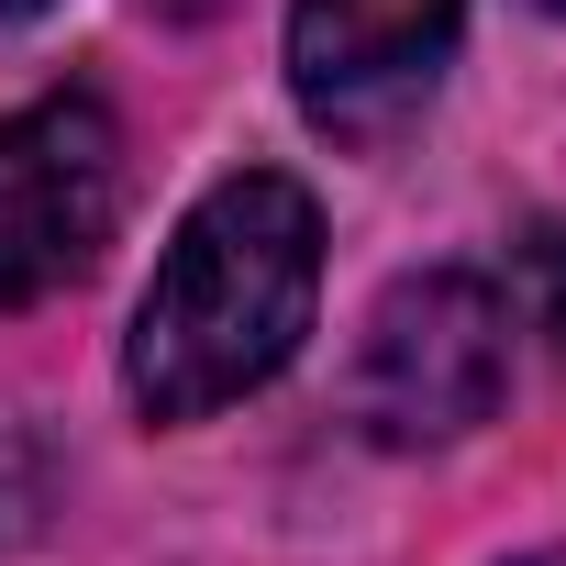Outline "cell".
I'll return each mask as SVG.
<instances>
[{
  "label": "cell",
  "mask_w": 566,
  "mask_h": 566,
  "mask_svg": "<svg viewBox=\"0 0 566 566\" xmlns=\"http://www.w3.org/2000/svg\"><path fill=\"white\" fill-rule=\"evenodd\" d=\"M312 290H323V211L301 178L244 167V178L200 189L134 301L123 389L156 422H200V411L266 389L312 334Z\"/></svg>",
  "instance_id": "6da1fadb"
},
{
  "label": "cell",
  "mask_w": 566,
  "mask_h": 566,
  "mask_svg": "<svg viewBox=\"0 0 566 566\" xmlns=\"http://www.w3.org/2000/svg\"><path fill=\"white\" fill-rule=\"evenodd\" d=\"M511 389V301L478 266H422L367 312L356 345V422L378 444H455Z\"/></svg>",
  "instance_id": "7a4b0ae2"
},
{
  "label": "cell",
  "mask_w": 566,
  "mask_h": 566,
  "mask_svg": "<svg viewBox=\"0 0 566 566\" xmlns=\"http://www.w3.org/2000/svg\"><path fill=\"white\" fill-rule=\"evenodd\" d=\"M123 211V134L90 90H56L0 123V312L56 301L101 266Z\"/></svg>",
  "instance_id": "3957f363"
},
{
  "label": "cell",
  "mask_w": 566,
  "mask_h": 566,
  "mask_svg": "<svg viewBox=\"0 0 566 566\" xmlns=\"http://www.w3.org/2000/svg\"><path fill=\"white\" fill-rule=\"evenodd\" d=\"M467 0H290V90L334 145H389L455 56Z\"/></svg>",
  "instance_id": "277c9868"
},
{
  "label": "cell",
  "mask_w": 566,
  "mask_h": 566,
  "mask_svg": "<svg viewBox=\"0 0 566 566\" xmlns=\"http://www.w3.org/2000/svg\"><path fill=\"white\" fill-rule=\"evenodd\" d=\"M522 301H533V334H555V356H566V222L522 233Z\"/></svg>",
  "instance_id": "5b68a950"
},
{
  "label": "cell",
  "mask_w": 566,
  "mask_h": 566,
  "mask_svg": "<svg viewBox=\"0 0 566 566\" xmlns=\"http://www.w3.org/2000/svg\"><path fill=\"white\" fill-rule=\"evenodd\" d=\"M0 12H56V0H0Z\"/></svg>",
  "instance_id": "8992f818"
},
{
  "label": "cell",
  "mask_w": 566,
  "mask_h": 566,
  "mask_svg": "<svg viewBox=\"0 0 566 566\" xmlns=\"http://www.w3.org/2000/svg\"><path fill=\"white\" fill-rule=\"evenodd\" d=\"M522 566H566V555H522Z\"/></svg>",
  "instance_id": "52a82bcc"
},
{
  "label": "cell",
  "mask_w": 566,
  "mask_h": 566,
  "mask_svg": "<svg viewBox=\"0 0 566 566\" xmlns=\"http://www.w3.org/2000/svg\"><path fill=\"white\" fill-rule=\"evenodd\" d=\"M178 12H211V0H178Z\"/></svg>",
  "instance_id": "ba28073f"
},
{
  "label": "cell",
  "mask_w": 566,
  "mask_h": 566,
  "mask_svg": "<svg viewBox=\"0 0 566 566\" xmlns=\"http://www.w3.org/2000/svg\"><path fill=\"white\" fill-rule=\"evenodd\" d=\"M544 12H566V0H544Z\"/></svg>",
  "instance_id": "9c48e42d"
}]
</instances>
